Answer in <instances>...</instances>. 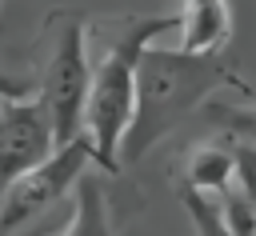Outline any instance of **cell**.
I'll return each mask as SVG.
<instances>
[{"label":"cell","mask_w":256,"mask_h":236,"mask_svg":"<svg viewBox=\"0 0 256 236\" xmlns=\"http://www.w3.org/2000/svg\"><path fill=\"white\" fill-rule=\"evenodd\" d=\"M220 88L252 92L236 68L228 64L224 52H184V48H164L148 44L140 56V76H136V116L124 136V164L144 160L172 128H180L200 104H208Z\"/></svg>","instance_id":"6da1fadb"},{"label":"cell","mask_w":256,"mask_h":236,"mask_svg":"<svg viewBox=\"0 0 256 236\" xmlns=\"http://www.w3.org/2000/svg\"><path fill=\"white\" fill-rule=\"evenodd\" d=\"M172 28H180V12H172V16H124L108 52L92 68V88H88V104H84V136L92 140L100 172L124 168L120 152H124V136L132 128V116H136L140 56L156 36H164Z\"/></svg>","instance_id":"7a4b0ae2"},{"label":"cell","mask_w":256,"mask_h":236,"mask_svg":"<svg viewBox=\"0 0 256 236\" xmlns=\"http://www.w3.org/2000/svg\"><path fill=\"white\" fill-rule=\"evenodd\" d=\"M44 60L36 76V96L44 100L56 144H68L84 132V104L92 88V64H88V20L76 8H52L44 20Z\"/></svg>","instance_id":"3957f363"},{"label":"cell","mask_w":256,"mask_h":236,"mask_svg":"<svg viewBox=\"0 0 256 236\" xmlns=\"http://www.w3.org/2000/svg\"><path fill=\"white\" fill-rule=\"evenodd\" d=\"M88 164H96V152H92V140L80 132L76 140L60 144L44 164L24 172L0 196V236H28L68 192H76Z\"/></svg>","instance_id":"277c9868"},{"label":"cell","mask_w":256,"mask_h":236,"mask_svg":"<svg viewBox=\"0 0 256 236\" xmlns=\"http://www.w3.org/2000/svg\"><path fill=\"white\" fill-rule=\"evenodd\" d=\"M56 148L60 144H56L52 116L36 92L16 96V100H0V196L24 172L44 164Z\"/></svg>","instance_id":"5b68a950"},{"label":"cell","mask_w":256,"mask_h":236,"mask_svg":"<svg viewBox=\"0 0 256 236\" xmlns=\"http://www.w3.org/2000/svg\"><path fill=\"white\" fill-rule=\"evenodd\" d=\"M180 40L184 52H224L232 40V4L228 0H184L180 8Z\"/></svg>","instance_id":"8992f818"},{"label":"cell","mask_w":256,"mask_h":236,"mask_svg":"<svg viewBox=\"0 0 256 236\" xmlns=\"http://www.w3.org/2000/svg\"><path fill=\"white\" fill-rule=\"evenodd\" d=\"M240 180V148H224V144H196L184 160V188L208 192V196H224L232 184Z\"/></svg>","instance_id":"52a82bcc"},{"label":"cell","mask_w":256,"mask_h":236,"mask_svg":"<svg viewBox=\"0 0 256 236\" xmlns=\"http://www.w3.org/2000/svg\"><path fill=\"white\" fill-rule=\"evenodd\" d=\"M60 236H116V224L108 216V196L100 176L84 172L76 192H72V216L60 228Z\"/></svg>","instance_id":"ba28073f"},{"label":"cell","mask_w":256,"mask_h":236,"mask_svg":"<svg viewBox=\"0 0 256 236\" xmlns=\"http://www.w3.org/2000/svg\"><path fill=\"white\" fill-rule=\"evenodd\" d=\"M208 116L232 144L256 152V92H244V100H232V104H212Z\"/></svg>","instance_id":"9c48e42d"},{"label":"cell","mask_w":256,"mask_h":236,"mask_svg":"<svg viewBox=\"0 0 256 236\" xmlns=\"http://www.w3.org/2000/svg\"><path fill=\"white\" fill-rule=\"evenodd\" d=\"M180 196H184V204H188V216H192V224H196V236H232V228H228L224 208H220L216 196L196 192V188H184V184H180Z\"/></svg>","instance_id":"30bf717a"},{"label":"cell","mask_w":256,"mask_h":236,"mask_svg":"<svg viewBox=\"0 0 256 236\" xmlns=\"http://www.w3.org/2000/svg\"><path fill=\"white\" fill-rule=\"evenodd\" d=\"M240 184H244V192L252 200V212H256V152L252 148H240Z\"/></svg>","instance_id":"8fae6325"},{"label":"cell","mask_w":256,"mask_h":236,"mask_svg":"<svg viewBox=\"0 0 256 236\" xmlns=\"http://www.w3.org/2000/svg\"><path fill=\"white\" fill-rule=\"evenodd\" d=\"M32 92H36V84H32V80L12 76V72H4V68H0V100H16V96H32Z\"/></svg>","instance_id":"7c38bea8"}]
</instances>
